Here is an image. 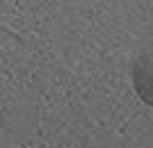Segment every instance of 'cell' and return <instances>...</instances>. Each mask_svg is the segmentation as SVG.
Returning <instances> with one entry per match:
<instances>
[{
    "label": "cell",
    "mask_w": 153,
    "mask_h": 148,
    "mask_svg": "<svg viewBox=\"0 0 153 148\" xmlns=\"http://www.w3.org/2000/svg\"><path fill=\"white\" fill-rule=\"evenodd\" d=\"M133 87L137 96L153 107V43H149L133 62Z\"/></svg>",
    "instance_id": "1"
}]
</instances>
